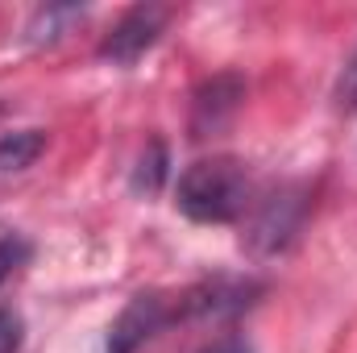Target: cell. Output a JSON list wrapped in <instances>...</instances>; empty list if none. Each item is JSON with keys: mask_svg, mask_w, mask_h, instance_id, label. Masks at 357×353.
Segmentation results:
<instances>
[{"mask_svg": "<svg viewBox=\"0 0 357 353\" xmlns=\"http://www.w3.org/2000/svg\"><path fill=\"white\" fill-rule=\"evenodd\" d=\"M337 108L341 112H357V50L349 54L341 80H337Z\"/></svg>", "mask_w": 357, "mask_h": 353, "instance_id": "8fae6325", "label": "cell"}, {"mask_svg": "<svg viewBox=\"0 0 357 353\" xmlns=\"http://www.w3.org/2000/svg\"><path fill=\"white\" fill-rule=\"evenodd\" d=\"M167 324V299L162 295H133L129 308L108 329V353H137L158 329Z\"/></svg>", "mask_w": 357, "mask_h": 353, "instance_id": "5b68a950", "label": "cell"}, {"mask_svg": "<svg viewBox=\"0 0 357 353\" xmlns=\"http://www.w3.org/2000/svg\"><path fill=\"white\" fill-rule=\"evenodd\" d=\"M258 291H262V287L250 283V278H229V274H220V278H212V283H204V287H195V291L187 295V312H191V316L225 320V316L245 312Z\"/></svg>", "mask_w": 357, "mask_h": 353, "instance_id": "8992f818", "label": "cell"}, {"mask_svg": "<svg viewBox=\"0 0 357 353\" xmlns=\"http://www.w3.org/2000/svg\"><path fill=\"white\" fill-rule=\"evenodd\" d=\"M25 262H29V241L25 237H0V283L13 278Z\"/></svg>", "mask_w": 357, "mask_h": 353, "instance_id": "30bf717a", "label": "cell"}, {"mask_svg": "<svg viewBox=\"0 0 357 353\" xmlns=\"http://www.w3.org/2000/svg\"><path fill=\"white\" fill-rule=\"evenodd\" d=\"M162 25H167V8H158V4H133V8L104 33L100 59H104V63H121V67L137 63V59L162 38Z\"/></svg>", "mask_w": 357, "mask_h": 353, "instance_id": "3957f363", "label": "cell"}, {"mask_svg": "<svg viewBox=\"0 0 357 353\" xmlns=\"http://www.w3.org/2000/svg\"><path fill=\"white\" fill-rule=\"evenodd\" d=\"M46 150V133L42 129H17L0 137V175L4 171H25L38 163V154Z\"/></svg>", "mask_w": 357, "mask_h": 353, "instance_id": "52a82bcc", "label": "cell"}, {"mask_svg": "<svg viewBox=\"0 0 357 353\" xmlns=\"http://www.w3.org/2000/svg\"><path fill=\"white\" fill-rule=\"evenodd\" d=\"M204 353H254V345L245 337H220V341H212Z\"/></svg>", "mask_w": 357, "mask_h": 353, "instance_id": "4fadbf2b", "label": "cell"}, {"mask_svg": "<svg viewBox=\"0 0 357 353\" xmlns=\"http://www.w3.org/2000/svg\"><path fill=\"white\" fill-rule=\"evenodd\" d=\"M79 17H84V8H75V4L38 8V13H33V21H29V29H25V38H29V42H54V38H63V33H67V25H75Z\"/></svg>", "mask_w": 357, "mask_h": 353, "instance_id": "ba28073f", "label": "cell"}, {"mask_svg": "<svg viewBox=\"0 0 357 353\" xmlns=\"http://www.w3.org/2000/svg\"><path fill=\"white\" fill-rule=\"evenodd\" d=\"M303 220H307V191H303L299 183L274 187L266 200H258V208H254V216H250V225H245V246H250V254L274 258V254L291 250L295 237H299V229H303Z\"/></svg>", "mask_w": 357, "mask_h": 353, "instance_id": "7a4b0ae2", "label": "cell"}, {"mask_svg": "<svg viewBox=\"0 0 357 353\" xmlns=\"http://www.w3.org/2000/svg\"><path fill=\"white\" fill-rule=\"evenodd\" d=\"M241 96H245V84H241V75H233V71L204 80V84L195 88V96H191V137H212V133H220V129L233 121V112L241 108Z\"/></svg>", "mask_w": 357, "mask_h": 353, "instance_id": "277c9868", "label": "cell"}, {"mask_svg": "<svg viewBox=\"0 0 357 353\" xmlns=\"http://www.w3.org/2000/svg\"><path fill=\"white\" fill-rule=\"evenodd\" d=\"M175 204L195 225H229L250 208V179L237 158H199L178 175Z\"/></svg>", "mask_w": 357, "mask_h": 353, "instance_id": "6da1fadb", "label": "cell"}, {"mask_svg": "<svg viewBox=\"0 0 357 353\" xmlns=\"http://www.w3.org/2000/svg\"><path fill=\"white\" fill-rule=\"evenodd\" d=\"M167 146L162 142H150L146 146V154L137 158V171H133V191H146V195H154L162 183H167Z\"/></svg>", "mask_w": 357, "mask_h": 353, "instance_id": "9c48e42d", "label": "cell"}, {"mask_svg": "<svg viewBox=\"0 0 357 353\" xmlns=\"http://www.w3.org/2000/svg\"><path fill=\"white\" fill-rule=\"evenodd\" d=\"M21 337H25V324L17 312L0 308V353H17L21 350Z\"/></svg>", "mask_w": 357, "mask_h": 353, "instance_id": "7c38bea8", "label": "cell"}]
</instances>
